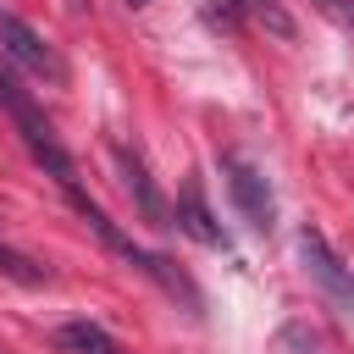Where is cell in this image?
I'll return each mask as SVG.
<instances>
[{"label": "cell", "instance_id": "ba28073f", "mask_svg": "<svg viewBox=\"0 0 354 354\" xmlns=\"http://www.w3.org/2000/svg\"><path fill=\"white\" fill-rule=\"evenodd\" d=\"M0 277H11V282H22V288H44V282H50V266H39V260H28L22 249L0 243Z\"/></svg>", "mask_w": 354, "mask_h": 354}, {"label": "cell", "instance_id": "9c48e42d", "mask_svg": "<svg viewBox=\"0 0 354 354\" xmlns=\"http://www.w3.org/2000/svg\"><path fill=\"white\" fill-rule=\"evenodd\" d=\"M238 6H243V11L254 17V22H266V28L277 33V39H293V17L282 11V0H238Z\"/></svg>", "mask_w": 354, "mask_h": 354}, {"label": "cell", "instance_id": "6da1fadb", "mask_svg": "<svg viewBox=\"0 0 354 354\" xmlns=\"http://www.w3.org/2000/svg\"><path fill=\"white\" fill-rule=\"evenodd\" d=\"M6 105H11V116H17V127H22V144H28V155H33V160H39V166L55 177V188H61L66 199H72V194H83V183H77V160L61 149L55 127H50V122H44V116H39V111L22 100V88H11V94H6Z\"/></svg>", "mask_w": 354, "mask_h": 354}, {"label": "cell", "instance_id": "30bf717a", "mask_svg": "<svg viewBox=\"0 0 354 354\" xmlns=\"http://www.w3.org/2000/svg\"><path fill=\"white\" fill-rule=\"evenodd\" d=\"M315 11H326L343 33H354V0H315Z\"/></svg>", "mask_w": 354, "mask_h": 354}, {"label": "cell", "instance_id": "8fae6325", "mask_svg": "<svg viewBox=\"0 0 354 354\" xmlns=\"http://www.w3.org/2000/svg\"><path fill=\"white\" fill-rule=\"evenodd\" d=\"M11 88H17V83H11V77H6V72H0V100H6V94H11Z\"/></svg>", "mask_w": 354, "mask_h": 354}, {"label": "cell", "instance_id": "277c9868", "mask_svg": "<svg viewBox=\"0 0 354 354\" xmlns=\"http://www.w3.org/2000/svg\"><path fill=\"white\" fill-rule=\"evenodd\" d=\"M299 260H304L310 282H315L337 310H354V271L332 254V243L321 238V227H299Z\"/></svg>", "mask_w": 354, "mask_h": 354}, {"label": "cell", "instance_id": "52a82bcc", "mask_svg": "<svg viewBox=\"0 0 354 354\" xmlns=\"http://www.w3.org/2000/svg\"><path fill=\"white\" fill-rule=\"evenodd\" d=\"M55 343L72 348V354H122V343H116L105 326H94V321H66V326L55 332Z\"/></svg>", "mask_w": 354, "mask_h": 354}, {"label": "cell", "instance_id": "3957f363", "mask_svg": "<svg viewBox=\"0 0 354 354\" xmlns=\"http://www.w3.org/2000/svg\"><path fill=\"white\" fill-rule=\"evenodd\" d=\"M0 55H11L17 66H28V72H39V77H50V83L66 77V61L55 55V44H50L39 28H28L17 11H6V6H0Z\"/></svg>", "mask_w": 354, "mask_h": 354}, {"label": "cell", "instance_id": "8992f818", "mask_svg": "<svg viewBox=\"0 0 354 354\" xmlns=\"http://www.w3.org/2000/svg\"><path fill=\"white\" fill-rule=\"evenodd\" d=\"M171 227H183L194 243H205V249H227V232L216 227V216H210V205H205V188H199V177H188L183 188H177V216H171Z\"/></svg>", "mask_w": 354, "mask_h": 354}, {"label": "cell", "instance_id": "7a4b0ae2", "mask_svg": "<svg viewBox=\"0 0 354 354\" xmlns=\"http://www.w3.org/2000/svg\"><path fill=\"white\" fill-rule=\"evenodd\" d=\"M221 177H227V194H232V205L243 210V221H249L254 232H271V221H277V199H271L266 171H260L249 155L227 149V155H221Z\"/></svg>", "mask_w": 354, "mask_h": 354}, {"label": "cell", "instance_id": "5b68a950", "mask_svg": "<svg viewBox=\"0 0 354 354\" xmlns=\"http://www.w3.org/2000/svg\"><path fill=\"white\" fill-rule=\"evenodd\" d=\"M111 160H116V171H122V188L138 199L144 221H149V227H171V210H166V199H160V188H155L149 166L138 160V149H127V144H111Z\"/></svg>", "mask_w": 354, "mask_h": 354}]
</instances>
